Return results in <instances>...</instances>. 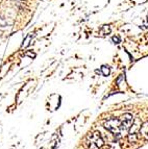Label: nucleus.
Here are the masks:
<instances>
[{"label": "nucleus", "mask_w": 148, "mask_h": 149, "mask_svg": "<svg viewBox=\"0 0 148 149\" xmlns=\"http://www.w3.org/2000/svg\"><path fill=\"white\" fill-rule=\"evenodd\" d=\"M103 139L99 132H94L86 138V146L88 149H100L103 146Z\"/></svg>", "instance_id": "1"}, {"label": "nucleus", "mask_w": 148, "mask_h": 149, "mask_svg": "<svg viewBox=\"0 0 148 149\" xmlns=\"http://www.w3.org/2000/svg\"><path fill=\"white\" fill-rule=\"evenodd\" d=\"M103 126L105 127L109 132H113L115 134H120L121 132V123H120V119L118 118H109L106 119L103 123Z\"/></svg>", "instance_id": "2"}, {"label": "nucleus", "mask_w": 148, "mask_h": 149, "mask_svg": "<svg viewBox=\"0 0 148 149\" xmlns=\"http://www.w3.org/2000/svg\"><path fill=\"white\" fill-rule=\"evenodd\" d=\"M120 123H121V132H126V130H128L129 128L131 127L133 123V117L131 114H128V113H126V114L122 115L120 118Z\"/></svg>", "instance_id": "3"}, {"label": "nucleus", "mask_w": 148, "mask_h": 149, "mask_svg": "<svg viewBox=\"0 0 148 149\" xmlns=\"http://www.w3.org/2000/svg\"><path fill=\"white\" fill-rule=\"evenodd\" d=\"M140 132L143 134V137L148 139V122H146L145 124H143V126L140 127Z\"/></svg>", "instance_id": "4"}, {"label": "nucleus", "mask_w": 148, "mask_h": 149, "mask_svg": "<svg viewBox=\"0 0 148 149\" xmlns=\"http://www.w3.org/2000/svg\"><path fill=\"white\" fill-rule=\"evenodd\" d=\"M100 32H101L102 35H108L111 32V28H110V25H103L102 28L100 29Z\"/></svg>", "instance_id": "5"}, {"label": "nucleus", "mask_w": 148, "mask_h": 149, "mask_svg": "<svg viewBox=\"0 0 148 149\" xmlns=\"http://www.w3.org/2000/svg\"><path fill=\"white\" fill-rule=\"evenodd\" d=\"M101 72H102V74H103L104 76H108V75H110V73H111V70H110V68L108 67V66H102V67H101Z\"/></svg>", "instance_id": "6"}, {"label": "nucleus", "mask_w": 148, "mask_h": 149, "mask_svg": "<svg viewBox=\"0 0 148 149\" xmlns=\"http://www.w3.org/2000/svg\"><path fill=\"white\" fill-rule=\"evenodd\" d=\"M30 40H31V36H27V37L25 38V41L23 42V45H22V47H27L28 45H29V42Z\"/></svg>", "instance_id": "7"}, {"label": "nucleus", "mask_w": 148, "mask_h": 149, "mask_svg": "<svg viewBox=\"0 0 148 149\" xmlns=\"http://www.w3.org/2000/svg\"><path fill=\"white\" fill-rule=\"evenodd\" d=\"M111 149H121V146L118 142H114L111 144Z\"/></svg>", "instance_id": "8"}, {"label": "nucleus", "mask_w": 148, "mask_h": 149, "mask_svg": "<svg viewBox=\"0 0 148 149\" xmlns=\"http://www.w3.org/2000/svg\"><path fill=\"white\" fill-rule=\"evenodd\" d=\"M113 41H114L115 43H116V44H119V43L121 42L120 38H119L118 36H115V37H113Z\"/></svg>", "instance_id": "9"}]
</instances>
